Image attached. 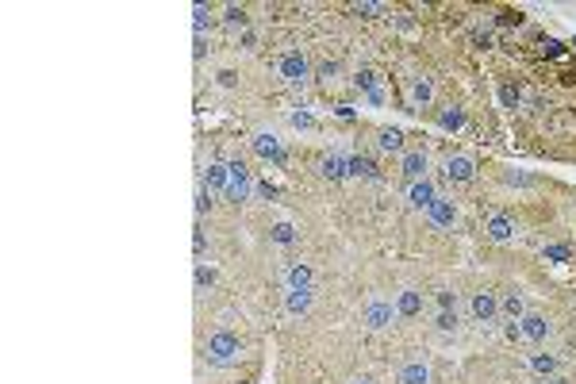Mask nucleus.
I'll list each match as a JSON object with an SVG mask.
<instances>
[{
	"label": "nucleus",
	"instance_id": "35",
	"mask_svg": "<svg viewBox=\"0 0 576 384\" xmlns=\"http://www.w3.org/2000/svg\"><path fill=\"white\" fill-rule=\"evenodd\" d=\"M495 24H500V27H518V24H523V12H511V8H503L500 16H495Z\"/></svg>",
	"mask_w": 576,
	"mask_h": 384
},
{
	"label": "nucleus",
	"instance_id": "11",
	"mask_svg": "<svg viewBox=\"0 0 576 384\" xmlns=\"http://www.w3.org/2000/svg\"><path fill=\"white\" fill-rule=\"evenodd\" d=\"M227 184H230L227 162H212V166H207V177H204V189L212 192V196H227Z\"/></svg>",
	"mask_w": 576,
	"mask_h": 384
},
{
	"label": "nucleus",
	"instance_id": "38",
	"mask_svg": "<svg viewBox=\"0 0 576 384\" xmlns=\"http://www.w3.org/2000/svg\"><path fill=\"white\" fill-rule=\"evenodd\" d=\"M365 101H369L373 108H380V104L388 101V92H384V81H380V85H377V89H373V92H365Z\"/></svg>",
	"mask_w": 576,
	"mask_h": 384
},
{
	"label": "nucleus",
	"instance_id": "36",
	"mask_svg": "<svg viewBox=\"0 0 576 384\" xmlns=\"http://www.w3.org/2000/svg\"><path fill=\"white\" fill-rule=\"evenodd\" d=\"M503 338H507V342H523V326H518V319H507V326H503Z\"/></svg>",
	"mask_w": 576,
	"mask_h": 384
},
{
	"label": "nucleus",
	"instance_id": "18",
	"mask_svg": "<svg viewBox=\"0 0 576 384\" xmlns=\"http://www.w3.org/2000/svg\"><path fill=\"white\" fill-rule=\"evenodd\" d=\"M400 384H430V365L427 361H407L403 365V373H400Z\"/></svg>",
	"mask_w": 576,
	"mask_h": 384
},
{
	"label": "nucleus",
	"instance_id": "25",
	"mask_svg": "<svg viewBox=\"0 0 576 384\" xmlns=\"http://www.w3.org/2000/svg\"><path fill=\"white\" fill-rule=\"evenodd\" d=\"M500 104L503 108H518V104H523V89H518V85H500Z\"/></svg>",
	"mask_w": 576,
	"mask_h": 384
},
{
	"label": "nucleus",
	"instance_id": "30",
	"mask_svg": "<svg viewBox=\"0 0 576 384\" xmlns=\"http://www.w3.org/2000/svg\"><path fill=\"white\" fill-rule=\"evenodd\" d=\"M434 300H438V308L442 311H457V293H453V288H438Z\"/></svg>",
	"mask_w": 576,
	"mask_h": 384
},
{
	"label": "nucleus",
	"instance_id": "21",
	"mask_svg": "<svg viewBox=\"0 0 576 384\" xmlns=\"http://www.w3.org/2000/svg\"><path fill=\"white\" fill-rule=\"evenodd\" d=\"M377 146L384 154H403V131H396V127H384V131L377 134Z\"/></svg>",
	"mask_w": 576,
	"mask_h": 384
},
{
	"label": "nucleus",
	"instance_id": "32",
	"mask_svg": "<svg viewBox=\"0 0 576 384\" xmlns=\"http://www.w3.org/2000/svg\"><path fill=\"white\" fill-rule=\"evenodd\" d=\"M192 16H196V35H204V27L212 24V8H207V4H196Z\"/></svg>",
	"mask_w": 576,
	"mask_h": 384
},
{
	"label": "nucleus",
	"instance_id": "29",
	"mask_svg": "<svg viewBox=\"0 0 576 384\" xmlns=\"http://www.w3.org/2000/svg\"><path fill=\"white\" fill-rule=\"evenodd\" d=\"M538 51H542L545 58H561V54H565V46H561L557 39H550V35H542V39H538Z\"/></svg>",
	"mask_w": 576,
	"mask_h": 384
},
{
	"label": "nucleus",
	"instance_id": "8",
	"mask_svg": "<svg viewBox=\"0 0 576 384\" xmlns=\"http://www.w3.org/2000/svg\"><path fill=\"white\" fill-rule=\"evenodd\" d=\"M442 173H446V181L465 184V181H473V177H477V166H473V158H465V154H450V158H446V166H442Z\"/></svg>",
	"mask_w": 576,
	"mask_h": 384
},
{
	"label": "nucleus",
	"instance_id": "39",
	"mask_svg": "<svg viewBox=\"0 0 576 384\" xmlns=\"http://www.w3.org/2000/svg\"><path fill=\"white\" fill-rule=\"evenodd\" d=\"M215 281V269H204V265H196V288H207V284Z\"/></svg>",
	"mask_w": 576,
	"mask_h": 384
},
{
	"label": "nucleus",
	"instance_id": "23",
	"mask_svg": "<svg viewBox=\"0 0 576 384\" xmlns=\"http://www.w3.org/2000/svg\"><path fill=\"white\" fill-rule=\"evenodd\" d=\"M438 123H442V131H461L465 127V108H442V116H438Z\"/></svg>",
	"mask_w": 576,
	"mask_h": 384
},
{
	"label": "nucleus",
	"instance_id": "12",
	"mask_svg": "<svg viewBox=\"0 0 576 384\" xmlns=\"http://www.w3.org/2000/svg\"><path fill=\"white\" fill-rule=\"evenodd\" d=\"M400 173L407 177V181H423L427 177V150H407L403 154V162H400Z\"/></svg>",
	"mask_w": 576,
	"mask_h": 384
},
{
	"label": "nucleus",
	"instance_id": "27",
	"mask_svg": "<svg viewBox=\"0 0 576 384\" xmlns=\"http://www.w3.org/2000/svg\"><path fill=\"white\" fill-rule=\"evenodd\" d=\"M530 369H534V373H545V376H550L553 369H557V358H553V354H530Z\"/></svg>",
	"mask_w": 576,
	"mask_h": 384
},
{
	"label": "nucleus",
	"instance_id": "17",
	"mask_svg": "<svg viewBox=\"0 0 576 384\" xmlns=\"http://www.w3.org/2000/svg\"><path fill=\"white\" fill-rule=\"evenodd\" d=\"M500 315L503 319H523L527 311H523V293L518 288H507V293L500 296Z\"/></svg>",
	"mask_w": 576,
	"mask_h": 384
},
{
	"label": "nucleus",
	"instance_id": "43",
	"mask_svg": "<svg viewBox=\"0 0 576 384\" xmlns=\"http://www.w3.org/2000/svg\"><path fill=\"white\" fill-rule=\"evenodd\" d=\"M354 12H362V16H377L380 4H354Z\"/></svg>",
	"mask_w": 576,
	"mask_h": 384
},
{
	"label": "nucleus",
	"instance_id": "20",
	"mask_svg": "<svg viewBox=\"0 0 576 384\" xmlns=\"http://www.w3.org/2000/svg\"><path fill=\"white\" fill-rule=\"evenodd\" d=\"M285 308H288V315H304L312 308V288H288Z\"/></svg>",
	"mask_w": 576,
	"mask_h": 384
},
{
	"label": "nucleus",
	"instance_id": "14",
	"mask_svg": "<svg viewBox=\"0 0 576 384\" xmlns=\"http://www.w3.org/2000/svg\"><path fill=\"white\" fill-rule=\"evenodd\" d=\"M488 238H492V243H511V238H515V219L511 216H492L488 219Z\"/></svg>",
	"mask_w": 576,
	"mask_h": 384
},
{
	"label": "nucleus",
	"instance_id": "2",
	"mask_svg": "<svg viewBox=\"0 0 576 384\" xmlns=\"http://www.w3.org/2000/svg\"><path fill=\"white\" fill-rule=\"evenodd\" d=\"M277 73H280V81H288V85H304L307 77H312L307 54H304V51H288V54H280V58H277Z\"/></svg>",
	"mask_w": 576,
	"mask_h": 384
},
{
	"label": "nucleus",
	"instance_id": "28",
	"mask_svg": "<svg viewBox=\"0 0 576 384\" xmlns=\"http://www.w3.org/2000/svg\"><path fill=\"white\" fill-rule=\"evenodd\" d=\"M273 243H277V246H292V243H296L292 223H277V227H273Z\"/></svg>",
	"mask_w": 576,
	"mask_h": 384
},
{
	"label": "nucleus",
	"instance_id": "1",
	"mask_svg": "<svg viewBox=\"0 0 576 384\" xmlns=\"http://www.w3.org/2000/svg\"><path fill=\"white\" fill-rule=\"evenodd\" d=\"M204 358H207V365H235V361L242 358V338L239 334H230V331H215L212 338L204 342Z\"/></svg>",
	"mask_w": 576,
	"mask_h": 384
},
{
	"label": "nucleus",
	"instance_id": "37",
	"mask_svg": "<svg viewBox=\"0 0 576 384\" xmlns=\"http://www.w3.org/2000/svg\"><path fill=\"white\" fill-rule=\"evenodd\" d=\"M292 127H296V131H312L315 119L307 116V112H292Z\"/></svg>",
	"mask_w": 576,
	"mask_h": 384
},
{
	"label": "nucleus",
	"instance_id": "10",
	"mask_svg": "<svg viewBox=\"0 0 576 384\" xmlns=\"http://www.w3.org/2000/svg\"><path fill=\"white\" fill-rule=\"evenodd\" d=\"M434 200H438V189H434V181H427V177H423V181H415L412 189H407V204H412V208H419V211H427Z\"/></svg>",
	"mask_w": 576,
	"mask_h": 384
},
{
	"label": "nucleus",
	"instance_id": "7",
	"mask_svg": "<svg viewBox=\"0 0 576 384\" xmlns=\"http://www.w3.org/2000/svg\"><path fill=\"white\" fill-rule=\"evenodd\" d=\"M250 146H254L265 162H273V166H285V162H288V154L280 150V142H277V134H273V131L254 134V139H250Z\"/></svg>",
	"mask_w": 576,
	"mask_h": 384
},
{
	"label": "nucleus",
	"instance_id": "15",
	"mask_svg": "<svg viewBox=\"0 0 576 384\" xmlns=\"http://www.w3.org/2000/svg\"><path fill=\"white\" fill-rule=\"evenodd\" d=\"M285 284L288 288H312V265H304V261H288L285 265Z\"/></svg>",
	"mask_w": 576,
	"mask_h": 384
},
{
	"label": "nucleus",
	"instance_id": "47",
	"mask_svg": "<svg viewBox=\"0 0 576 384\" xmlns=\"http://www.w3.org/2000/svg\"><path fill=\"white\" fill-rule=\"evenodd\" d=\"M573 46H576V39H573Z\"/></svg>",
	"mask_w": 576,
	"mask_h": 384
},
{
	"label": "nucleus",
	"instance_id": "24",
	"mask_svg": "<svg viewBox=\"0 0 576 384\" xmlns=\"http://www.w3.org/2000/svg\"><path fill=\"white\" fill-rule=\"evenodd\" d=\"M542 258H545V261H557V265H565V261L573 258V246H565V243H550V246H542Z\"/></svg>",
	"mask_w": 576,
	"mask_h": 384
},
{
	"label": "nucleus",
	"instance_id": "31",
	"mask_svg": "<svg viewBox=\"0 0 576 384\" xmlns=\"http://www.w3.org/2000/svg\"><path fill=\"white\" fill-rule=\"evenodd\" d=\"M434 326H438V331H446V334H450V331H457V311H438Z\"/></svg>",
	"mask_w": 576,
	"mask_h": 384
},
{
	"label": "nucleus",
	"instance_id": "34",
	"mask_svg": "<svg viewBox=\"0 0 576 384\" xmlns=\"http://www.w3.org/2000/svg\"><path fill=\"white\" fill-rule=\"evenodd\" d=\"M223 24H227V27H246V12H242V8H227V12H223Z\"/></svg>",
	"mask_w": 576,
	"mask_h": 384
},
{
	"label": "nucleus",
	"instance_id": "19",
	"mask_svg": "<svg viewBox=\"0 0 576 384\" xmlns=\"http://www.w3.org/2000/svg\"><path fill=\"white\" fill-rule=\"evenodd\" d=\"M434 101V81L430 77H412V104L415 108H427Z\"/></svg>",
	"mask_w": 576,
	"mask_h": 384
},
{
	"label": "nucleus",
	"instance_id": "46",
	"mask_svg": "<svg viewBox=\"0 0 576 384\" xmlns=\"http://www.w3.org/2000/svg\"><path fill=\"white\" fill-rule=\"evenodd\" d=\"M550 384H565V381H550Z\"/></svg>",
	"mask_w": 576,
	"mask_h": 384
},
{
	"label": "nucleus",
	"instance_id": "42",
	"mask_svg": "<svg viewBox=\"0 0 576 384\" xmlns=\"http://www.w3.org/2000/svg\"><path fill=\"white\" fill-rule=\"evenodd\" d=\"M507 184H534V177H527V173H507Z\"/></svg>",
	"mask_w": 576,
	"mask_h": 384
},
{
	"label": "nucleus",
	"instance_id": "33",
	"mask_svg": "<svg viewBox=\"0 0 576 384\" xmlns=\"http://www.w3.org/2000/svg\"><path fill=\"white\" fill-rule=\"evenodd\" d=\"M319 85H334L338 81V62H327V66H319Z\"/></svg>",
	"mask_w": 576,
	"mask_h": 384
},
{
	"label": "nucleus",
	"instance_id": "45",
	"mask_svg": "<svg viewBox=\"0 0 576 384\" xmlns=\"http://www.w3.org/2000/svg\"><path fill=\"white\" fill-rule=\"evenodd\" d=\"M350 384H373V381H369V376H357V381H350Z\"/></svg>",
	"mask_w": 576,
	"mask_h": 384
},
{
	"label": "nucleus",
	"instance_id": "40",
	"mask_svg": "<svg viewBox=\"0 0 576 384\" xmlns=\"http://www.w3.org/2000/svg\"><path fill=\"white\" fill-rule=\"evenodd\" d=\"M254 192H257V196H265V200H273V196H277V189H273L269 181H257V184H254Z\"/></svg>",
	"mask_w": 576,
	"mask_h": 384
},
{
	"label": "nucleus",
	"instance_id": "44",
	"mask_svg": "<svg viewBox=\"0 0 576 384\" xmlns=\"http://www.w3.org/2000/svg\"><path fill=\"white\" fill-rule=\"evenodd\" d=\"M334 112H338V116H342V119H354V108H350V104H338Z\"/></svg>",
	"mask_w": 576,
	"mask_h": 384
},
{
	"label": "nucleus",
	"instance_id": "6",
	"mask_svg": "<svg viewBox=\"0 0 576 384\" xmlns=\"http://www.w3.org/2000/svg\"><path fill=\"white\" fill-rule=\"evenodd\" d=\"M427 219H430V227H434V231H450V227L457 223V208H453L450 196H438V200L427 208Z\"/></svg>",
	"mask_w": 576,
	"mask_h": 384
},
{
	"label": "nucleus",
	"instance_id": "13",
	"mask_svg": "<svg viewBox=\"0 0 576 384\" xmlns=\"http://www.w3.org/2000/svg\"><path fill=\"white\" fill-rule=\"evenodd\" d=\"M423 311V293H415V288H403L400 296H396V315L400 319H415Z\"/></svg>",
	"mask_w": 576,
	"mask_h": 384
},
{
	"label": "nucleus",
	"instance_id": "9",
	"mask_svg": "<svg viewBox=\"0 0 576 384\" xmlns=\"http://www.w3.org/2000/svg\"><path fill=\"white\" fill-rule=\"evenodd\" d=\"M518 326H523V338H530V342H545L550 338V319L542 311H527L518 319Z\"/></svg>",
	"mask_w": 576,
	"mask_h": 384
},
{
	"label": "nucleus",
	"instance_id": "4",
	"mask_svg": "<svg viewBox=\"0 0 576 384\" xmlns=\"http://www.w3.org/2000/svg\"><path fill=\"white\" fill-rule=\"evenodd\" d=\"M227 169H230V184H227V200H235V204H242L250 196V189H254V181H250V169H246V162H227Z\"/></svg>",
	"mask_w": 576,
	"mask_h": 384
},
{
	"label": "nucleus",
	"instance_id": "3",
	"mask_svg": "<svg viewBox=\"0 0 576 384\" xmlns=\"http://www.w3.org/2000/svg\"><path fill=\"white\" fill-rule=\"evenodd\" d=\"M469 311H473V319H477L480 326H495L500 323V296L488 293V288H480V293H473Z\"/></svg>",
	"mask_w": 576,
	"mask_h": 384
},
{
	"label": "nucleus",
	"instance_id": "16",
	"mask_svg": "<svg viewBox=\"0 0 576 384\" xmlns=\"http://www.w3.org/2000/svg\"><path fill=\"white\" fill-rule=\"evenodd\" d=\"M346 177H365V181H377V166H373L369 158H362V154H350L346 158Z\"/></svg>",
	"mask_w": 576,
	"mask_h": 384
},
{
	"label": "nucleus",
	"instance_id": "22",
	"mask_svg": "<svg viewBox=\"0 0 576 384\" xmlns=\"http://www.w3.org/2000/svg\"><path fill=\"white\" fill-rule=\"evenodd\" d=\"M319 173L327 177V181H342V177H346V158H338V154H327V158L319 162Z\"/></svg>",
	"mask_w": 576,
	"mask_h": 384
},
{
	"label": "nucleus",
	"instance_id": "41",
	"mask_svg": "<svg viewBox=\"0 0 576 384\" xmlns=\"http://www.w3.org/2000/svg\"><path fill=\"white\" fill-rule=\"evenodd\" d=\"M473 42H477L480 51H488V46H492V35H488V31H477V35H473Z\"/></svg>",
	"mask_w": 576,
	"mask_h": 384
},
{
	"label": "nucleus",
	"instance_id": "5",
	"mask_svg": "<svg viewBox=\"0 0 576 384\" xmlns=\"http://www.w3.org/2000/svg\"><path fill=\"white\" fill-rule=\"evenodd\" d=\"M392 319H400L396 315V304H388V300H369L365 304L362 323L369 326V331H384V326H392Z\"/></svg>",
	"mask_w": 576,
	"mask_h": 384
},
{
	"label": "nucleus",
	"instance_id": "26",
	"mask_svg": "<svg viewBox=\"0 0 576 384\" xmlns=\"http://www.w3.org/2000/svg\"><path fill=\"white\" fill-rule=\"evenodd\" d=\"M377 85H380V77L373 73V69H357V73H354V89L357 92H373Z\"/></svg>",
	"mask_w": 576,
	"mask_h": 384
}]
</instances>
